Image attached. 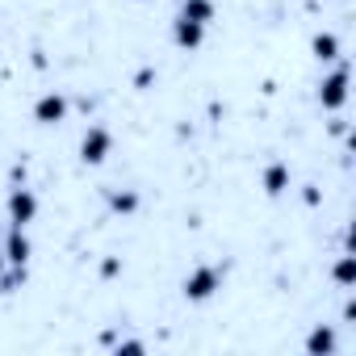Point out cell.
<instances>
[{
    "label": "cell",
    "instance_id": "6da1fadb",
    "mask_svg": "<svg viewBox=\"0 0 356 356\" xmlns=\"http://www.w3.org/2000/svg\"><path fill=\"white\" fill-rule=\"evenodd\" d=\"M218 289H222V273H218L214 264H197V268L185 277V285H181V293H185L189 302H210Z\"/></svg>",
    "mask_w": 356,
    "mask_h": 356
},
{
    "label": "cell",
    "instance_id": "7a4b0ae2",
    "mask_svg": "<svg viewBox=\"0 0 356 356\" xmlns=\"http://www.w3.org/2000/svg\"><path fill=\"white\" fill-rule=\"evenodd\" d=\"M109 151H113V134H109L105 126H88L84 138H80V159H84L88 168H97V163L109 159Z\"/></svg>",
    "mask_w": 356,
    "mask_h": 356
},
{
    "label": "cell",
    "instance_id": "3957f363",
    "mask_svg": "<svg viewBox=\"0 0 356 356\" xmlns=\"http://www.w3.org/2000/svg\"><path fill=\"white\" fill-rule=\"evenodd\" d=\"M318 101H323V109H343V101H348V67H335L318 84Z\"/></svg>",
    "mask_w": 356,
    "mask_h": 356
},
{
    "label": "cell",
    "instance_id": "277c9868",
    "mask_svg": "<svg viewBox=\"0 0 356 356\" xmlns=\"http://www.w3.org/2000/svg\"><path fill=\"white\" fill-rule=\"evenodd\" d=\"M38 218V197H34V189H13L9 193V222L13 227H30Z\"/></svg>",
    "mask_w": 356,
    "mask_h": 356
},
{
    "label": "cell",
    "instance_id": "5b68a950",
    "mask_svg": "<svg viewBox=\"0 0 356 356\" xmlns=\"http://www.w3.org/2000/svg\"><path fill=\"white\" fill-rule=\"evenodd\" d=\"M63 118H67V97H63V92H42V97L34 101V122L59 126Z\"/></svg>",
    "mask_w": 356,
    "mask_h": 356
},
{
    "label": "cell",
    "instance_id": "8992f818",
    "mask_svg": "<svg viewBox=\"0 0 356 356\" xmlns=\"http://www.w3.org/2000/svg\"><path fill=\"white\" fill-rule=\"evenodd\" d=\"M172 42L181 47V51H197V47L206 42V26H197V22H185V17H176V22H172Z\"/></svg>",
    "mask_w": 356,
    "mask_h": 356
},
{
    "label": "cell",
    "instance_id": "52a82bcc",
    "mask_svg": "<svg viewBox=\"0 0 356 356\" xmlns=\"http://www.w3.org/2000/svg\"><path fill=\"white\" fill-rule=\"evenodd\" d=\"M30 239H26V227H13L9 239H5V264H30Z\"/></svg>",
    "mask_w": 356,
    "mask_h": 356
},
{
    "label": "cell",
    "instance_id": "ba28073f",
    "mask_svg": "<svg viewBox=\"0 0 356 356\" xmlns=\"http://www.w3.org/2000/svg\"><path fill=\"white\" fill-rule=\"evenodd\" d=\"M260 185H264L268 197H281V193L289 189V168H285V163H268L264 176H260Z\"/></svg>",
    "mask_w": 356,
    "mask_h": 356
},
{
    "label": "cell",
    "instance_id": "9c48e42d",
    "mask_svg": "<svg viewBox=\"0 0 356 356\" xmlns=\"http://www.w3.org/2000/svg\"><path fill=\"white\" fill-rule=\"evenodd\" d=\"M176 17H185V22H197V26H210L214 22V0H185L181 13Z\"/></svg>",
    "mask_w": 356,
    "mask_h": 356
},
{
    "label": "cell",
    "instance_id": "30bf717a",
    "mask_svg": "<svg viewBox=\"0 0 356 356\" xmlns=\"http://www.w3.org/2000/svg\"><path fill=\"white\" fill-rule=\"evenodd\" d=\"M306 352H310V356H331V352H335V331H331V327H314V331L306 335Z\"/></svg>",
    "mask_w": 356,
    "mask_h": 356
},
{
    "label": "cell",
    "instance_id": "8fae6325",
    "mask_svg": "<svg viewBox=\"0 0 356 356\" xmlns=\"http://www.w3.org/2000/svg\"><path fill=\"white\" fill-rule=\"evenodd\" d=\"M310 51H314L318 63H331V59H339V38H335V34H314Z\"/></svg>",
    "mask_w": 356,
    "mask_h": 356
},
{
    "label": "cell",
    "instance_id": "7c38bea8",
    "mask_svg": "<svg viewBox=\"0 0 356 356\" xmlns=\"http://www.w3.org/2000/svg\"><path fill=\"white\" fill-rule=\"evenodd\" d=\"M109 210L113 214H134L138 210V193L134 189H109Z\"/></svg>",
    "mask_w": 356,
    "mask_h": 356
},
{
    "label": "cell",
    "instance_id": "4fadbf2b",
    "mask_svg": "<svg viewBox=\"0 0 356 356\" xmlns=\"http://www.w3.org/2000/svg\"><path fill=\"white\" fill-rule=\"evenodd\" d=\"M335 281H339L343 289L356 281V256H339V264H335Z\"/></svg>",
    "mask_w": 356,
    "mask_h": 356
},
{
    "label": "cell",
    "instance_id": "5bb4252c",
    "mask_svg": "<svg viewBox=\"0 0 356 356\" xmlns=\"http://www.w3.org/2000/svg\"><path fill=\"white\" fill-rule=\"evenodd\" d=\"M0 273H5V252H0Z\"/></svg>",
    "mask_w": 356,
    "mask_h": 356
}]
</instances>
